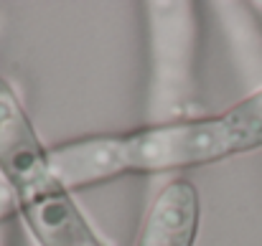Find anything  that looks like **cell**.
Returning a JSON list of instances; mask_svg holds the SVG:
<instances>
[{"label": "cell", "mask_w": 262, "mask_h": 246, "mask_svg": "<svg viewBox=\"0 0 262 246\" xmlns=\"http://www.w3.org/2000/svg\"><path fill=\"white\" fill-rule=\"evenodd\" d=\"M201 198L191 180L173 178L150 201L135 246H196Z\"/></svg>", "instance_id": "obj_3"}, {"label": "cell", "mask_w": 262, "mask_h": 246, "mask_svg": "<svg viewBox=\"0 0 262 246\" xmlns=\"http://www.w3.org/2000/svg\"><path fill=\"white\" fill-rule=\"evenodd\" d=\"M0 178L38 246H107L56 175L23 102L0 74Z\"/></svg>", "instance_id": "obj_2"}, {"label": "cell", "mask_w": 262, "mask_h": 246, "mask_svg": "<svg viewBox=\"0 0 262 246\" xmlns=\"http://www.w3.org/2000/svg\"><path fill=\"white\" fill-rule=\"evenodd\" d=\"M260 147L262 86L224 112L84 135L49 147V158L74 193L127 175H173Z\"/></svg>", "instance_id": "obj_1"}, {"label": "cell", "mask_w": 262, "mask_h": 246, "mask_svg": "<svg viewBox=\"0 0 262 246\" xmlns=\"http://www.w3.org/2000/svg\"><path fill=\"white\" fill-rule=\"evenodd\" d=\"M0 74H3V71H0Z\"/></svg>", "instance_id": "obj_4"}]
</instances>
